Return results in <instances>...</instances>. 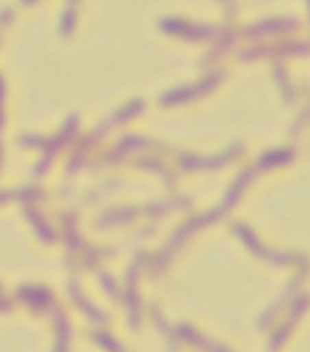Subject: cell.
I'll use <instances>...</instances> for the list:
<instances>
[{"instance_id":"1","label":"cell","mask_w":310,"mask_h":352,"mask_svg":"<svg viewBox=\"0 0 310 352\" xmlns=\"http://www.w3.org/2000/svg\"><path fill=\"white\" fill-rule=\"evenodd\" d=\"M296 20H264L254 27H248V34H269L276 30H294Z\"/></svg>"},{"instance_id":"4","label":"cell","mask_w":310,"mask_h":352,"mask_svg":"<svg viewBox=\"0 0 310 352\" xmlns=\"http://www.w3.org/2000/svg\"><path fill=\"white\" fill-rule=\"evenodd\" d=\"M223 3H226V8H228V10H230V8H232V0H223Z\"/></svg>"},{"instance_id":"3","label":"cell","mask_w":310,"mask_h":352,"mask_svg":"<svg viewBox=\"0 0 310 352\" xmlns=\"http://www.w3.org/2000/svg\"><path fill=\"white\" fill-rule=\"evenodd\" d=\"M12 17H15V12H12L10 8H3V10H0V22H10Z\"/></svg>"},{"instance_id":"5","label":"cell","mask_w":310,"mask_h":352,"mask_svg":"<svg viewBox=\"0 0 310 352\" xmlns=\"http://www.w3.org/2000/svg\"><path fill=\"white\" fill-rule=\"evenodd\" d=\"M29 3H34V0H22V6H29Z\"/></svg>"},{"instance_id":"2","label":"cell","mask_w":310,"mask_h":352,"mask_svg":"<svg viewBox=\"0 0 310 352\" xmlns=\"http://www.w3.org/2000/svg\"><path fill=\"white\" fill-rule=\"evenodd\" d=\"M75 22H78V10L75 6H68L61 15V34H71L75 30Z\"/></svg>"}]
</instances>
